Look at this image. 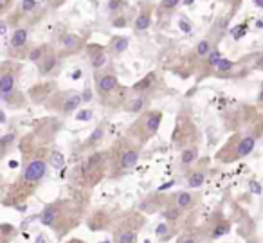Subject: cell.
<instances>
[{"mask_svg":"<svg viewBox=\"0 0 263 243\" xmlns=\"http://www.w3.org/2000/svg\"><path fill=\"white\" fill-rule=\"evenodd\" d=\"M49 2H51L52 8H58V6H62V4H63V0H49Z\"/></svg>","mask_w":263,"mask_h":243,"instance_id":"41","label":"cell"},{"mask_svg":"<svg viewBox=\"0 0 263 243\" xmlns=\"http://www.w3.org/2000/svg\"><path fill=\"white\" fill-rule=\"evenodd\" d=\"M67 243H85V241H81V239H69Z\"/></svg>","mask_w":263,"mask_h":243,"instance_id":"45","label":"cell"},{"mask_svg":"<svg viewBox=\"0 0 263 243\" xmlns=\"http://www.w3.org/2000/svg\"><path fill=\"white\" fill-rule=\"evenodd\" d=\"M258 105L263 106V85H261V90H259V94H258Z\"/></svg>","mask_w":263,"mask_h":243,"instance_id":"42","label":"cell"},{"mask_svg":"<svg viewBox=\"0 0 263 243\" xmlns=\"http://www.w3.org/2000/svg\"><path fill=\"white\" fill-rule=\"evenodd\" d=\"M13 90H16V72L15 67L6 62L0 69V96L11 94Z\"/></svg>","mask_w":263,"mask_h":243,"instance_id":"8","label":"cell"},{"mask_svg":"<svg viewBox=\"0 0 263 243\" xmlns=\"http://www.w3.org/2000/svg\"><path fill=\"white\" fill-rule=\"evenodd\" d=\"M36 6H38V0H22L20 11H22L24 15H29V13H33L34 9H36Z\"/></svg>","mask_w":263,"mask_h":243,"instance_id":"29","label":"cell"},{"mask_svg":"<svg viewBox=\"0 0 263 243\" xmlns=\"http://www.w3.org/2000/svg\"><path fill=\"white\" fill-rule=\"evenodd\" d=\"M51 162L52 166L56 167V170H60V167H63V155L62 153H51Z\"/></svg>","mask_w":263,"mask_h":243,"instance_id":"33","label":"cell"},{"mask_svg":"<svg viewBox=\"0 0 263 243\" xmlns=\"http://www.w3.org/2000/svg\"><path fill=\"white\" fill-rule=\"evenodd\" d=\"M179 4H180V0H162L159 9H161V11H173Z\"/></svg>","mask_w":263,"mask_h":243,"instance_id":"31","label":"cell"},{"mask_svg":"<svg viewBox=\"0 0 263 243\" xmlns=\"http://www.w3.org/2000/svg\"><path fill=\"white\" fill-rule=\"evenodd\" d=\"M123 8H124L123 0H110V2H108V11L112 13V15H114V13H116V15H119V11Z\"/></svg>","mask_w":263,"mask_h":243,"instance_id":"32","label":"cell"},{"mask_svg":"<svg viewBox=\"0 0 263 243\" xmlns=\"http://www.w3.org/2000/svg\"><path fill=\"white\" fill-rule=\"evenodd\" d=\"M229 144H233V152L222 159V162H234L238 159H243L254 149L256 146V135L251 134H236L233 139H229Z\"/></svg>","mask_w":263,"mask_h":243,"instance_id":"4","label":"cell"},{"mask_svg":"<svg viewBox=\"0 0 263 243\" xmlns=\"http://www.w3.org/2000/svg\"><path fill=\"white\" fill-rule=\"evenodd\" d=\"M40 221L45 227H52L58 236H63L70 227L78 223V213H74V205L67 200H56L47 203L40 214Z\"/></svg>","mask_w":263,"mask_h":243,"instance_id":"1","label":"cell"},{"mask_svg":"<svg viewBox=\"0 0 263 243\" xmlns=\"http://www.w3.org/2000/svg\"><path fill=\"white\" fill-rule=\"evenodd\" d=\"M252 2H254V6H256V8L263 9V0H252Z\"/></svg>","mask_w":263,"mask_h":243,"instance_id":"43","label":"cell"},{"mask_svg":"<svg viewBox=\"0 0 263 243\" xmlns=\"http://www.w3.org/2000/svg\"><path fill=\"white\" fill-rule=\"evenodd\" d=\"M121 85L117 80V74L114 72H103V74H96V92L103 101H112V94L114 92H119Z\"/></svg>","mask_w":263,"mask_h":243,"instance_id":"5","label":"cell"},{"mask_svg":"<svg viewBox=\"0 0 263 243\" xmlns=\"http://www.w3.org/2000/svg\"><path fill=\"white\" fill-rule=\"evenodd\" d=\"M211 44H213V42L209 40V38H204V40L198 42L197 49H195V54H197V58H208L209 52L213 51V49H211Z\"/></svg>","mask_w":263,"mask_h":243,"instance_id":"23","label":"cell"},{"mask_svg":"<svg viewBox=\"0 0 263 243\" xmlns=\"http://www.w3.org/2000/svg\"><path fill=\"white\" fill-rule=\"evenodd\" d=\"M56 63H58V58H56V56L49 51L47 54H45V58L38 63V67H40V74H44V76H45V74H51L52 70H54Z\"/></svg>","mask_w":263,"mask_h":243,"instance_id":"19","label":"cell"},{"mask_svg":"<svg viewBox=\"0 0 263 243\" xmlns=\"http://www.w3.org/2000/svg\"><path fill=\"white\" fill-rule=\"evenodd\" d=\"M154 87H157V76H155L154 72H150L148 74L144 80H141V81H137L136 85H134V92L136 94H146L148 90H152Z\"/></svg>","mask_w":263,"mask_h":243,"instance_id":"14","label":"cell"},{"mask_svg":"<svg viewBox=\"0 0 263 243\" xmlns=\"http://www.w3.org/2000/svg\"><path fill=\"white\" fill-rule=\"evenodd\" d=\"M81 96H78V94H72V96H67V99L63 101V105H62V114H65V116H70L72 112H76L78 110V106L81 105Z\"/></svg>","mask_w":263,"mask_h":243,"instance_id":"17","label":"cell"},{"mask_svg":"<svg viewBox=\"0 0 263 243\" xmlns=\"http://www.w3.org/2000/svg\"><path fill=\"white\" fill-rule=\"evenodd\" d=\"M249 243H256V241H249Z\"/></svg>","mask_w":263,"mask_h":243,"instance_id":"46","label":"cell"},{"mask_svg":"<svg viewBox=\"0 0 263 243\" xmlns=\"http://www.w3.org/2000/svg\"><path fill=\"white\" fill-rule=\"evenodd\" d=\"M152 15H154V6L148 4L146 8L139 13V16L136 18V24H134V29H136V33H143V31H146L148 27H150Z\"/></svg>","mask_w":263,"mask_h":243,"instance_id":"12","label":"cell"},{"mask_svg":"<svg viewBox=\"0 0 263 243\" xmlns=\"http://www.w3.org/2000/svg\"><path fill=\"white\" fill-rule=\"evenodd\" d=\"M247 31V26H240V31H234V29H231V33H233V36L236 38V40H240V36L241 34Z\"/></svg>","mask_w":263,"mask_h":243,"instance_id":"39","label":"cell"},{"mask_svg":"<svg viewBox=\"0 0 263 243\" xmlns=\"http://www.w3.org/2000/svg\"><path fill=\"white\" fill-rule=\"evenodd\" d=\"M144 225V218L137 213H130L117 223L114 231V243H137L139 229Z\"/></svg>","mask_w":263,"mask_h":243,"instance_id":"2","label":"cell"},{"mask_svg":"<svg viewBox=\"0 0 263 243\" xmlns=\"http://www.w3.org/2000/svg\"><path fill=\"white\" fill-rule=\"evenodd\" d=\"M51 51L49 47H45V45H40V47H34L33 51H29V60L33 63H40L42 60L45 58V54Z\"/></svg>","mask_w":263,"mask_h":243,"instance_id":"26","label":"cell"},{"mask_svg":"<svg viewBox=\"0 0 263 243\" xmlns=\"http://www.w3.org/2000/svg\"><path fill=\"white\" fill-rule=\"evenodd\" d=\"M27 40H29V31L26 27H18L15 29V33L11 34V49L15 51H20L27 45Z\"/></svg>","mask_w":263,"mask_h":243,"instance_id":"13","label":"cell"},{"mask_svg":"<svg viewBox=\"0 0 263 243\" xmlns=\"http://www.w3.org/2000/svg\"><path fill=\"white\" fill-rule=\"evenodd\" d=\"M231 231V223L227 220H223V218H218L216 220V223L211 227V238L216 239V238H222L223 234H227V232Z\"/></svg>","mask_w":263,"mask_h":243,"instance_id":"20","label":"cell"},{"mask_svg":"<svg viewBox=\"0 0 263 243\" xmlns=\"http://www.w3.org/2000/svg\"><path fill=\"white\" fill-rule=\"evenodd\" d=\"M204 180H205V171L204 170H195L187 175V185H190L191 189L200 188V185L204 184Z\"/></svg>","mask_w":263,"mask_h":243,"instance_id":"22","label":"cell"},{"mask_svg":"<svg viewBox=\"0 0 263 243\" xmlns=\"http://www.w3.org/2000/svg\"><path fill=\"white\" fill-rule=\"evenodd\" d=\"M197 200H198V196L193 195L191 191H179L175 196H173V202H175V205L179 207V209H182V211L193 209V207L197 205Z\"/></svg>","mask_w":263,"mask_h":243,"instance_id":"11","label":"cell"},{"mask_svg":"<svg viewBox=\"0 0 263 243\" xmlns=\"http://www.w3.org/2000/svg\"><path fill=\"white\" fill-rule=\"evenodd\" d=\"M180 211H182V209H179L177 205L175 207H168V209L162 211V216H164L166 220H170V221H179Z\"/></svg>","mask_w":263,"mask_h":243,"instance_id":"27","label":"cell"},{"mask_svg":"<svg viewBox=\"0 0 263 243\" xmlns=\"http://www.w3.org/2000/svg\"><path fill=\"white\" fill-rule=\"evenodd\" d=\"M197 159H198V148L197 146L191 144V146L182 148V152H180V162H182V166H191Z\"/></svg>","mask_w":263,"mask_h":243,"instance_id":"16","label":"cell"},{"mask_svg":"<svg viewBox=\"0 0 263 243\" xmlns=\"http://www.w3.org/2000/svg\"><path fill=\"white\" fill-rule=\"evenodd\" d=\"M180 27H182V31H186V33H190V31H191V26H190V24H186V22H180Z\"/></svg>","mask_w":263,"mask_h":243,"instance_id":"40","label":"cell"},{"mask_svg":"<svg viewBox=\"0 0 263 243\" xmlns=\"http://www.w3.org/2000/svg\"><path fill=\"white\" fill-rule=\"evenodd\" d=\"M179 243H197V238L193 234H184L182 238L179 239Z\"/></svg>","mask_w":263,"mask_h":243,"instance_id":"37","label":"cell"},{"mask_svg":"<svg viewBox=\"0 0 263 243\" xmlns=\"http://www.w3.org/2000/svg\"><path fill=\"white\" fill-rule=\"evenodd\" d=\"M11 4H13L11 0H0V13L4 15V13L9 9V6H11Z\"/></svg>","mask_w":263,"mask_h":243,"instance_id":"38","label":"cell"},{"mask_svg":"<svg viewBox=\"0 0 263 243\" xmlns=\"http://www.w3.org/2000/svg\"><path fill=\"white\" fill-rule=\"evenodd\" d=\"M103 137H105V124L101 123V124H98L96 130L90 134V137H88V141H87V148H96L98 144H101Z\"/></svg>","mask_w":263,"mask_h":243,"instance_id":"21","label":"cell"},{"mask_svg":"<svg viewBox=\"0 0 263 243\" xmlns=\"http://www.w3.org/2000/svg\"><path fill=\"white\" fill-rule=\"evenodd\" d=\"M144 101H146V99H144V94H137L136 98H130L124 101V110H126V112H132V114L141 112L144 106Z\"/></svg>","mask_w":263,"mask_h":243,"instance_id":"18","label":"cell"},{"mask_svg":"<svg viewBox=\"0 0 263 243\" xmlns=\"http://www.w3.org/2000/svg\"><path fill=\"white\" fill-rule=\"evenodd\" d=\"M16 236V229L9 223H2L0 225V243H8L11 238Z\"/></svg>","mask_w":263,"mask_h":243,"instance_id":"24","label":"cell"},{"mask_svg":"<svg viewBox=\"0 0 263 243\" xmlns=\"http://www.w3.org/2000/svg\"><path fill=\"white\" fill-rule=\"evenodd\" d=\"M83 38H80L78 34H72V33H67L63 34L62 42H60V47L65 54H70V52H78L81 47H83Z\"/></svg>","mask_w":263,"mask_h":243,"instance_id":"10","label":"cell"},{"mask_svg":"<svg viewBox=\"0 0 263 243\" xmlns=\"http://www.w3.org/2000/svg\"><path fill=\"white\" fill-rule=\"evenodd\" d=\"M161 123H162V112H157V110L146 112L130 128L132 135L139 139V142H146L148 139L157 134V130L161 128Z\"/></svg>","mask_w":263,"mask_h":243,"instance_id":"3","label":"cell"},{"mask_svg":"<svg viewBox=\"0 0 263 243\" xmlns=\"http://www.w3.org/2000/svg\"><path fill=\"white\" fill-rule=\"evenodd\" d=\"M233 67H234V63L231 62V60L222 58V60H220L218 65H216V69H215V70H216V72H229V70L233 69Z\"/></svg>","mask_w":263,"mask_h":243,"instance_id":"30","label":"cell"},{"mask_svg":"<svg viewBox=\"0 0 263 243\" xmlns=\"http://www.w3.org/2000/svg\"><path fill=\"white\" fill-rule=\"evenodd\" d=\"M251 185H252V191H254V193H258V191H259V189H258V184H256V182H252Z\"/></svg>","mask_w":263,"mask_h":243,"instance_id":"44","label":"cell"},{"mask_svg":"<svg viewBox=\"0 0 263 243\" xmlns=\"http://www.w3.org/2000/svg\"><path fill=\"white\" fill-rule=\"evenodd\" d=\"M45 173H47V162L44 159H33L24 167L22 180H26L27 184H38L45 177Z\"/></svg>","mask_w":263,"mask_h":243,"instance_id":"7","label":"cell"},{"mask_svg":"<svg viewBox=\"0 0 263 243\" xmlns=\"http://www.w3.org/2000/svg\"><path fill=\"white\" fill-rule=\"evenodd\" d=\"M254 67L258 70H263V51L254 56Z\"/></svg>","mask_w":263,"mask_h":243,"instance_id":"36","label":"cell"},{"mask_svg":"<svg viewBox=\"0 0 263 243\" xmlns=\"http://www.w3.org/2000/svg\"><path fill=\"white\" fill-rule=\"evenodd\" d=\"M126 49H128V38H124V36L112 38V40H110V44H108V52H110V54H114V56L123 54Z\"/></svg>","mask_w":263,"mask_h":243,"instance_id":"15","label":"cell"},{"mask_svg":"<svg viewBox=\"0 0 263 243\" xmlns=\"http://www.w3.org/2000/svg\"><path fill=\"white\" fill-rule=\"evenodd\" d=\"M87 52H88V56H90V65L94 70H101L103 67L106 65V52L101 45L88 44Z\"/></svg>","mask_w":263,"mask_h":243,"instance_id":"9","label":"cell"},{"mask_svg":"<svg viewBox=\"0 0 263 243\" xmlns=\"http://www.w3.org/2000/svg\"><path fill=\"white\" fill-rule=\"evenodd\" d=\"M117 153L114 159H117V171L119 173H126V171L134 170L136 164L139 162V146L126 144L119 149V146H116Z\"/></svg>","mask_w":263,"mask_h":243,"instance_id":"6","label":"cell"},{"mask_svg":"<svg viewBox=\"0 0 263 243\" xmlns=\"http://www.w3.org/2000/svg\"><path fill=\"white\" fill-rule=\"evenodd\" d=\"M205 60H208V67H211V69H216V65H218L220 60H222V54H220L218 49H213Z\"/></svg>","mask_w":263,"mask_h":243,"instance_id":"28","label":"cell"},{"mask_svg":"<svg viewBox=\"0 0 263 243\" xmlns=\"http://www.w3.org/2000/svg\"><path fill=\"white\" fill-rule=\"evenodd\" d=\"M15 139H16V134H4L2 137H0V155L6 157V153H8L9 146L15 144Z\"/></svg>","mask_w":263,"mask_h":243,"instance_id":"25","label":"cell"},{"mask_svg":"<svg viewBox=\"0 0 263 243\" xmlns=\"http://www.w3.org/2000/svg\"><path fill=\"white\" fill-rule=\"evenodd\" d=\"M78 121H90L92 119V110H81L76 116Z\"/></svg>","mask_w":263,"mask_h":243,"instance_id":"35","label":"cell"},{"mask_svg":"<svg viewBox=\"0 0 263 243\" xmlns=\"http://www.w3.org/2000/svg\"><path fill=\"white\" fill-rule=\"evenodd\" d=\"M170 229H168V225H166V223H161V225H157V231H155V232H157V236H159V238H168V236H170Z\"/></svg>","mask_w":263,"mask_h":243,"instance_id":"34","label":"cell"}]
</instances>
